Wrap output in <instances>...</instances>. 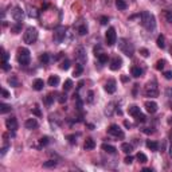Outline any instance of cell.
<instances>
[{"instance_id": "cell-1", "label": "cell", "mask_w": 172, "mask_h": 172, "mask_svg": "<svg viewBox=\"0 0 172 172\" xmlns=\"http://www.w3.org/2000/svg\"><path fill=\"white\" fill-rule=\"evenodd\" d=\"M140 19H141L142 27H144L145 30H148V31L155 30V27H156V19H155V15H153V14L148 12V11H144V12H141Z\"/></svg>"}, {"instance_id": "cell-2", "label": "cell", "mask_w": 172, "mask_h": 172, "mask_svg": "<svg viewBox=\"0 0 172 172\" xmlns=\"http://www.w3.org/2000/svg\"><path fill=\"white\" fill-rule=\"evenodd\" d=\"M118 50L121 51L122 54H125L126 57H129V58H132L134 55V46H133V43L129 42L125 38L118 39Z\"/></svg>"}, {"instance_id": "cell-3", "label": "cell", "mask_w": 172, "mask_h": 172, "mask_svg": "<svg viewBox=\"0 0 172 172\" xmlns=\"http://www.w3.org/2000/svg\"><path fill=\"white\" fill-rule=\"evenodd\" d=\"M18 62L22 65V66H28L30 65V61H31V55H30V50L26 49V47H19L18 49Z\"/></svg>"}, {"instance_id": "cell-4", "label": "cell", "mask_w": 172, "mask_h": 172, "mask_svg": "<svg viewBox=\"0 0 172 172\" xmlns=\"http://www.w3.org/2000/svg\"><path fill=\"white\" fill-rule=\"evenodd\" d=\"M23 41L26 45H34L38 41V30L35 27H28L23 34Z\"/></svg>"}, {"instance_id": "cell-5", "label": "cell", "mask_w": 172, "mask_h": 172, "mask_svg": "<svg viewBox=\"0 0 172 172\" xmlns=\"http://www.w3.org/2000/svg\"><path fill=\"white\" fill-rule=\"evenodd\" d=\"M74 57H75V62L77 63H81L85 66L86 61H87V57H86V50L83 46H78L74 51Z\"/></svg>"}, {"instance_id": "cell-6", "label": "cell", "mask_w": 172, "mask_h": 172, "mask_svg": "<svg viewBox=\"0 0 172 172\" xmlns=\"http://www.w3.org/2000/svg\"><path fill=\"white\" fill-rule=\"evenodd\" d=\"M144 94L147 97H157L159 96V87H157V83L155 81L148 82L144 87Z\"/></svg>"}, {"instance_id": "cell-7", "label": "cell", "mask_w": 172, "mask_h": 172, "mask_svg": "<svg viewBox=\"0 0 172 172\" xmlns=\"http://www.w3.org/2000/svg\"><path fill=\"white\" fill-rule=\"evenodd\" d=\"M105 41H106V45L108 46H114L116 42H117V34H116V30L113 27H109L106 34H105Z\"/></svg>"}, {"instance_id": "cell-8", "label": "cell", "mask_w": 172, "mask_h": 172, "mask_svg": "<svg viewBox=\"0 0 172 172\" xmlns=\"http://www.w3.org/2000/svg\"><path fill=\"white\" fill-rule=\"evenodd\" d=\"M108 133L110 134V136L116 137V138H124V136H125L122 129L117 125V124H112V125L108 128Z\"/></svg>"}, {"instance_id": "cell-9", "label": "cell", "mask_w": 172, "mask_h": 172, "mask_svg": "<svg viewBox=\"0 0 172 172\" xmlns=\"http://www.w3.org/2000/svg\"><path fill=\"white\" fill-rule=\"evenodd\" d=\"M65 36H66V27L58 26L55 30H54V41L57 43H61V42H63Z\"/></svg>"}, {"instance_id": "cell-10", "label": "cell", "mask_w": 172, "mask_h": 172, "mask_svg": "<svg viewBox=\"0 0 172 172\" xmlns=\"http://www.w3.org/2000/svg\"><path fill=\"white\" fill-rule=\"evenodd\" d=\"M11 15H12V18H14V20H15V22H23V19H24V11L22 10V7L16 6V7H14Z\"/></svg>"}, {"instance_id": "cell-11", "label": "cell", "mask_w": 172, "mask_h": 172, "mask_svg": "<svg viewBox=\"0 0 172 172\" xmlns=\"http://www.w3.org/2000/svg\"><path fill=\"white\" fill-rule=\"evenodd\" d=\"M121 66H122V59H121V58H120V57H117V55L112 58L110 65H109L110 70L116 71V70H118V69H121Z\"/></svg>"}, {"instance_id": "cell-12", "label": "cell", "mask_w": 172, "mask_h": 172, "mask_svg": "<svg viewBox=\"0 0 172 172\" xmlns=\"http://www.w3.org/2000/svg\"><path fill=\"white\" fill-rule=\"evenodd\" d=\"M18 120L15 118V117H10V118H7L6 120V126H7V129L11 130V132H15L18 129Z\"/></svg>"}, {"instance_id": "cell-13", "label": "cell", "mask_w": 172, "mask_h": 172, "mask_svg": "<svg viewBox=\"0 0 172 172\" xmlns=\"http://www.w3.org/2000/svg\"><path fill=\"white\" fill-rule=\"evenodd\" d=\"M117 89V83L114 79H108L106 83H105V90H106V93L109 94H113Z\"/></svg>"}, {"instance_id": "cell-14", "label": "cell", "mask_w": 172, "mask_h": 172, "mask_svg": "<svg viewBox=\"0 0 172 172\" xmlns=\"http://www.w3.org/2000/svg\"><path fill=\"white\" fill-rule=\"evenodd\" d=\"M144 106H145V109H147V112L151 113V114L157 112V104L155 101H145Z\"/></svg>"}, {"instance_id": "cell-15", "label": "cell", "mask_w": 172, "mask_h": 172, "mask_svg": "<svg viewBox=\"0 0 172 172\" xmlns=\"http://www.w3.org/2000/svg\"><path fill=\"white\" fill-rule=\"evenodd\" d=\"M24 126H26V129L34 130V129H36V128L39 126V124H38V121H36L35 118H28V120H26Z\"/></svg>"}, {"instance_id": "cell-16", "label": "cell", "mask_w": 172, "mask_h": 172, "mask_svg": "<svg viewBox=\"0 0 172 172\" xmlns=\"http://www.w3.org/2000/svg\"><path fill=\"white\" fill-rule=\"evenodd\" d=\"M32 87H34V90H36V91L43 90V87H45V81L41 79V78H36L34 81V83H32Z\"/></svg>"}, {"instance_id": "cell-17", "label": "cell", "mask_w": 172, "mask_h": 172, "mask_svg": "<svg viewBox=\"0 0 172 172\" xmlns=\"http://www.w3.org/2000/svg\"><path fill=\"white\" fill-rule=\"evenodd\" d=\"M83 148H85V151H91V149L96 148V141L93 140V138H86L85 140V144H83Z\"/></svg>"}, {"instance_id": "cell-18", "label": "cell", "mask_w": 172, "mask_h": 172, "mask_svg": "<svg viewBox=\"0 0 172 172\" xmlns=\"http://www.w3.org/2000/svg\"><path fill=\"white\" fill-rule=\"evenodd\" d=\"M101 148H102V151H105L106 153H110V155H114V153L117 152L116 147H113V145H110V144H102Z\"/></svg>"}, {"instance_id": "cell-19", "label": "cell", "mask_w": 172, "mask_h": 172, "mask_svg": "<svg viewBox=\"0 0 172 172\" xmlns=\"http://www.w3.org/2000/svg\"><path fill=\"white\" fill-rule=\"evenodd\" d=\"M47 83H49L50 86H53V87H55V86H58L59 85V77L58 75H50L49 77V81H47Z\"/></svg>"}, {"instance_id": "cell-20", "label": "cell", "mask_w": 172, "mask_h": 172, "mask_svg": "<svg viewBox=\"0 0 172 172\" xmlns=\"http://www.w3.org/2000/svg\"><path fill=\"white\" fill-rule=\"evenodd\" d=\"M130 73H132V75H133L134 78H138V77L142 75L144 70H142L141 67H138V66H133V67H132V70H130Z\"/></svg>"}, {"instance_id": "cell-21", "label": "cell", "mask_w": 172, "mask_h": 172, "mask_svg": "<svg viewBox=\"0 0 172 172\" xmlns=\"http://www.w3.org/2000/svg\"><path fill=\"white\" fill-rule=\"evenodd\" d=\"M121 151L124 153H126V155H129V153H132V151H133V145L129 144V142H122L121 144Z\"/></svg>"}, {"instance_id": "cell-22", "label": "cell", "mask_w": 172, "mask_h": 172, "mask_svg": "<svg viewBox=\"0 0 172 172\" xmlns=\"http://www.w3.org/2000/svg\"><path fill=\"white\" fill-rule=\"evenodd\" d=\"M128 113H129L132 117H137L141 113V110H140V108H138L137 105H133V106H130L129 109H128Z\"/></svg>"}, {"instance_id": "cell-23", "label": "cell", "mask_w": 172, "mask_h": 172, "mask_svg": "<svg viewBox=\"0 0 172 172\" xmlns=\"http://www.w3.org/2000/svg\"><path fill=\"white\" fill-rule=\"evenodd\" d=\"M116 7L118 11H125L128 8V3L125 0H116Z\"/></svg>"}, {"instance_id": "cell-24", "label": "cell", "mask_w": 172, "mask_h": 172, "mask_svg": "<svg viewBox=\"0 0 172 172\" xmlns=\"http://www.w3.org/2000/svg\"><path fill=\"white\" fill-rule=\"evenodd\" d=\"M22 31V22H16L15 24L11 26V32L12 34H19Z\"/></svg>"}, {"instance_id": "cell-25", "label": "cell", "mask_w": 172, "mask_h": 172, "mask_svg": "<svg viewBox=\"0 0 172 172\" xmlns=\"http://www.w3.org/2000/svg\"><path fill=\"white\" fill-rule=\"evenodd\" d=\"M83 73V65L81 63H77L75 65V69H74V71H73V75L74 77H79Z\"/></svg>"}, {"instance_id": "cell-26", "label": "cell", "mask_w": 172, "mask_h": 172, "mask_svg": "<svg viewBox=\"0 0 172 172\" xmlns=\"http://www.w3.org/2000/svg\"><path fill=\"white\" fill-rule=\"evenodd\" d=\"M113 112H114V102H109L106 105V109H105V114L108 117H110L113 114Z\"/></svg>"}, {"instance_id": "cell-27", "label": "cell", "mask_w": 172, "mask_h": 172, "mask_svg": "<svg viewBox=\"0 0 172 172\" xmlns=\"http://www.w3.org/2000/svg\"><path fill=\"white\" fill-rule=\"evenodd\" d=\"M28 16L30 18H34V19H36V18H39V12L38 10L35 8V7H28Z\"/></svg>"}, {"instance_id": "cell-28", "label": "cell", "mask_w": 172, "mask_h": 172, "mask_svg": "<svg viewBox=\"0 0 172 172\" xmlns=\"http://www.w3.org/2000/svg\"><path fill=\"white\" fill-rule=\"evenodd\" d=\"M147 147L151 149L152 152H156V151H159V144H157L156 141H151V140H148L147 141Z\"/></svg>"}, {"instance_id": "cell-29", "label": "cell", "mask_w": 172, "mask_h": 172, "mask_svg": "<svg viewBox=\"0 0 172 172\" xmlns=\"http://www.w3.org/2000/svg\"><path fill=\"white\" fill-rule=\"evenodd\" d=\"M157 47L159 49H166V38H164V35H159L157 36Z\"/></svg>"}, {"instance_id": "cell-30", "label": "cell", "mask_w": 172, "mask_h": 172, "mask_svg": "<svg viewBox=\"0 0 172 172\" xmlns=\"http://www.w3.org/2000/svg\"><path fill=\"white\" fill-rule=\"evenodd\" d=\"M7 81H8V83H10V85L12 86V87H19V86H20V82H19V79H18L16 77H10Z\"/></svg>"}, {"instance_id": "cell-31", "label": "cell", "mask_w": 172, "mask_h": 172, "mask_svg": "<svg viewBox=\"0 0 172 172\" xmlns=\"http://www.w3.org/2000/svg\"><path fill=\"white\" fill-rule=\"evenodd\" d=\"M11 105H7V104H4V102H2L0 104V113L2 114H6V113H8V112H11Z\"/></svg>"}, {"instance_id": "cell-32", "label": "cell", "mask_w": 172, "mask_h": 172, "mask_svg": "<svg viewBox=\"0 0 172 172\" xmlns=\"http://www.w3.org/2000/svg\"><path fill=\"white\" fill-rule=\"evenodd\" d=\"M97 59H98V62H100L101 65H105V63H108V59H109V57H108V54L102 53V54H100V55L97 57Z\"/></svg>"}, {"instance_id": "cell-33", "label": "cell", "mask_w": 172, "mask_h": 172, "mask_svg": "<svg viewBox=\"0 0 172 172\" xmlns=\"http://www.w3.org/2000/svg\"><path fill=\"white\" fill-rule=\"evenodd\" d=\"M57 162L55 160H47V162L43 163V168H55L57 167Z\"/></svg>"}, {"instance_id": "cell-34", "label": "cell", "mask_w": 172, "mask_h": 172, "mask_svg": "<svg viewBox=\"0 0 172 172\" xmlns=\"http://www.w3.org/2000/svg\"><path fill=\"white\" fill-rule=\"evenodd\" d=\"M136 159L138 160V162H140V163H142V164H144V163H147L148 162V159H147V156H145L144 155V153H142V152H138L137 153V156H136Z\"/></svg>"}, {"instance_id": "cell-35", "label": "cell", "mask_w": 172, "mask_h": 172, "mask_svg": "<svg viewBox=\"0 0 172 172\" xmlns=\"http://www.w3.org/2000/svg\"><path fill=\"white\" fill-rule=\"evenodd\" d=\"M69 67H70V61L66 58V59L62 61V63H61V69L62 70H69Z\"/></svg>"}, {"instance_id": "cell-36", "label": "cell", "mask_w": 172, "mask_h": 172, "mask_svg": "<svg viewBox=\"0 0 172 172\" xmlns=\"http://www.w3.org/2000/svg\"><path fill=\"white\" fill-rule=\"evenodd\" d=\"M39 61H41L42 62V63H49V62H50V55H49V54H42V55L41 57H39Z\"/></svg>"}, {"instance_id": "cell-37", "label": "cell", "mask_w": 172, "mask_h": 172, "mask_svg": "<svg viewBox=\"0 0 172 172\" xmlns=\"http://www.w3.org/2000/svg\"><path fill=\"white\" fill-rule=\"evenodd\" d=\"M78 34L81 35V36H83V35L87 34V27H86V24L79 26V27H78Z\"/></svg>"}, {"instance_id": "cell-38", "label": "cell", "mask_w": 172, "mask_h": 172, "mask_svg": "<svg viewBox=\"0 0 172 172\" xmlns=\"http://www.w3.org/2000/svg\"><path fill=\"white\" fill-rule=\"evenodd\" d=\"M73 87V82H71V79H66L65 81V85H63V90L65 91H69Z\"/></svg>"}, {"instance_id": "cell-39", "label": "cell", "mask_w": 172, "mask_h": 172, "mask_svg": "<svg viewBox=\"0 0 172 172\" xmlns=\"http://www.w3.org/2000/svg\"><path fill=\"white\" fill-rule=\"evenodd\" d=\"M164 18L170 24H172V12L171 11H164Z\"/></svg>"}, {"instance_id": "cell-40", "label": "cell", "mask_w": 172, "mask_h": 172, "mask_svg": "<svg viewBox=\"0 0 172 172\" xmlns=\"http://www.w3.org/2000/svg\"><path fill=\"white\" fill-rule=\"evenodd\" d=\"M66 101H67V94L66 93H62L58 96V102H59V104H65Z\"/></svg>"}, {"instance_id": "cell-41", "label": "cell", "mask_w": 172, "mask_h": 172, "mask_svg": "<svg viewBox=\"0 0 172 172\" xmlns=\"http://www.w3.org/2000/svg\"><path fill=\"white\" fill-rule=\"evenodd\" d=\"M53 101H54V96H53V94H47L46 98H45V104L46 105H51V104H53Z\"/></svg>"}, {"instance_id": "cell-42", "label": "cell", "mask_w": 172, "mask_h": 172, "mask_svg": "<svg viewBox=\"0 0 172 172\" xmlns=\"http://www.w3.org/2000/svg\"><path fill=\"white\" fill-rule=\"evenodd\" d=\"M164 66H166V61H157V63H156V69H157V70H162V69H164Z\"/></svg>"}, {"instance_id": "cell-43", "label": "cell", "mask_w": 172, "mask_h": 172, "mask_svg": "<svg viewBox=\"0 0 172 172\" xmlns=\"http://www.w3.org/2000/svg\"><path fill=\"white\" fill-rule=\"evenodd\" d=\"M2 58H3V62H7V61H8V58H10L8 53H7L4 49H2Z\"/></svg>"}, {"instance_id": "cell-44", "label": "cell", "mask_w": 172, "mask_h": 172, "mask_svg": "<svg viewBox=\"0 0 172 172\" xmlns=\"http://www.w3.org/2000/svg\"><path fill=\"white\" fill-rule=\"evenodd\" d=\"M134 118H136L137 122H145V116L142 114V113H140V114H138L137 117H134Z\"/></svg>"}, {"instance_id": "cell-45", "label": "cell", "mask_w": 172, "mask_h": 172, "mask_svg": "<svg viewBox=\"0 0 172 172\" xmlns=\"http://www.w3.org/2000/svg\"><path fill=\"white\" fill-rule=\"evenodd\" d=\"M102 53H104V51H102V47L101 46H96V47H94V54H96V57H98Z\"/></svg>"}, {"instance_id": "cell-46", "label": "cell", "mask_w": 172, "mask_h": 172, "mask_svg": "<svg viewBox=\"0 0 172 172\" xmlns=\"http://www.w3.org/2000/svg\"><path fill=\"white\" fill-rule=\"evenodd\" d=\"M39 144L42 145V147H45V145L49 144V137H42L41 140H39Z\"/></svg>"}, {"instance_id": "cell-47", "label": "cell", "mask_w": 172, "mask_h": 172, "mask_svg": "<svg viewBox=\"0 0 172 172\" xmlns=\"http://www.w3.org/2000/svg\"><path fill=\"white\" fill-rule=\"evenodd\" d=\"M2 69H3V70H4V71H7V70H10V69H11V65L8 63V62H3V65H2Z\"/></svg>"}, {"instance_id": "cell-48", "label": "cell", "mask_w": 172, "mask_h": 172, "mask_svg": "<svg viewBox=\"0 0 172 172\" xmlns=\"http://www.w3.org/2000/svg\"><path fill=\"white\" fill-rule=\"evenodd\" d=\"M164 78L166 79H172V70L164 71Z\"/></svg>"}, {"instance_id": "cell-49", "label": "cell", "mask_w": 172, "mask_h": 172, "mask_svg": "<svg viewBox=\"0 0 172 172\" xmlns=\"http://www.w3.org/2000/svg\"><path fill=\"white\" fill-rule=\"evenodd\" d=\"M2 97H3V98H10V97H11V94H10L6 89H2Z\"/></svg>"}, {"instance_id": "cell-50", "label": "cell", "mask_w": 172, "mask_h": 172, "mask_svg": "<svg viewBox=\"0 0 172 172\" xmlns=\"http://www.w3.org/2000/svg\"><path fill=\"white\" fill-rule=\"evenodd\" d=\"M31 112L34 113V114H36V116H38V117H41V116H42V113H41V110H39V109H38V106H35V108L32 109Z\"/></svg>"}, {"instance_id": "cell-51", "label": "cell", "mask_w": 172, "mask_h": 172, "mask_svg": "<svg viewBox=\"0 0 172 172\" xmlns=\"http://www.w3.org/2000/svg\"><path fill=\"white\" fill-rule=\"evenodd\" d=\"M67 138H69V141H70L71 144H77V140H75L74 134H70V136H67Z\"/></svg>"}, {"instance_id": "cell-52", "label": "cell", "mask_w": 172, "mask_h": 172, "mask_svg": "<svg viewBox=\"0 0 172 172\" xmlns=\"http://www.w3.org/2000/svg\"><path fill=\"white\" fill-rule=\"evenodd\" d=\"M142 132H144V133H147V134H152L155 130H153L152 128H144V129H142Z\"/></svg>"}, {"instance_id": "cell-53", "label": "cell", "mask_w": 172, "mask_h": 172, "mask_svg": "<svg viewBox=\"0 0 172 172\" xmlns=\"http://www.w3.org/2000/svg\"><path fill=\"white\" fill-rule=\"evenodd\" d=\"M124 162H125V164H132V163H133V157H132V156H126Z\"/></svg>"}, {"instance_id": "cell-54", "label": "cell", "mask_w": 172, "mask_h": 172, "mask_svg": "<svg viewBox=\"0 0 172 172\" xmlns=\"http://www.w3.org/2000/svg\"><path fill=\"white\" fill-rule=\"evenodd\" d=\"M140 51L142 53V57H148V55H149V51H148L147 49H141Z\"/></svg>"}, {"instance_id": "cell-55", "label": "cell", "mask_w": 172, "mask_h": 172, "mask_svg": "<svg viewBox=\"0 0 172 172\" xmlns=\"http://www.w3.org/2000/svg\"><path fill=\"white\" fill-rule=\"evenodd\" d=\"M108 22H109V19H108L106 16H102V18H101V24H104V26H105V24L108 23Z\"/></svg>"}, {"instance_id": "cell-56", "label": "cell", "mask_w": 172, "mask_h": 172, "mask_svg": "<svg viewBox=\"0 0 172 172\" xmlns=\"http://www.w3.org/2000/svg\"><path fill=\"white\" fill-rule=\"evenodd\" d=\"M93 96H94V94H93V91H89V98H87V100H89V102L93 101Z\"/></svg>"}, {"instance_id": "cell-57", "label": "cell", "mask_w": 172, "mask_h": 172, "mask_svg": "<svg viewBox=\"0 0 172 172\" xmlns=\"http://www.w3.org/2000/svg\"><path fill=\"white\" fill-rule=\"evenodd\" d=\"M124 124H125V126H126V128H130V126H132V124H130L129 121H125Z\"/></svg>"}, {"instance_id": "cell-58", "label": "cell", "mask_w": 172, "mask_h": 172, "mask_svg": "<svg viewBox=\"0 0 172 172\" xmlns=\"http://www.w3.org/2000/svg\"><path fill=\"white\" fill-rule=\"evenodd\" d=\"M142 171H144V172H151L152 170H151V168H142Z\"/></svg>"}, {"instance_id": "cell-59", "label": "cell", "mask_w": 172, "mask_h": 172, "mask_svg": "<svg viewBox=\"0 0 172 172\" xmlns=\"http://www.w3.org/2000/svg\"><path fill=\"white\" fill-rule=\"evenodd\" d=\"M170 156L172 157V144H171V147H170Z\"/></svg>"}, {"instance_id": "cell-60", "label": "cell", "mask_w": 172, "mask_h": 172, "mask_svg": "<svg viewBox=\"0 0 172 172\" xmlns=\"http://www.w3.org/2000/svg\"><path fill=\"white\" fill-rule=\"evenodd\" d=\"M105 3H106V4H110V3H112V0H105Z\"/></svg>"}, {"instance_id": "cell-61", "label": "cell", "mask_w": 172, "mask_h": 172, "mask_svg": "<svg viewBox=\"0 0 172 172\" xmlns=\"http://www.w3.org/2000/svg\"><path fill=\"white\" fill-rule=\"evenodd\" d=\"M170 138H171V141H172V130L170 132Z\"/></svg>"}, {"instance_id": "cell-62", "label": "cell", "mask_w": 172, "mask_h": 172, "mask_svg": "<svg viewBox=\"0 0 172 172\" xmlns=\"http://www.w3.org/2000/svg\"><path fill=\"white\" fill-rule=\"evenodd\" d=\"M170 124H172V120H170Z\"/></svg>"}, {"instance_id": "cell-63", "label": "cell", "mask_w": 172, "mask_h": 172, "mask_svg": "<svg viewBox=\"0 0 172 172\" xmlns=\"http://www.w3.org/2000/svg\"><path fill=\"white\" fill-rule=\"evenodd\" d=\"M171 109H172V102H171Z\"/></svg>"}]
</instances>
